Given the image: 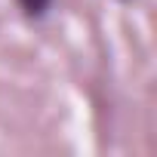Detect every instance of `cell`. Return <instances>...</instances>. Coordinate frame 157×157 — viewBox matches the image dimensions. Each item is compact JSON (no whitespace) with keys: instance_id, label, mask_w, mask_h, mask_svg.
I'll return each instance as SVG.
<instances>
[{"instance_id":"cell-1","label":"cell","mask_w":157,"mask_h":157,"mask_svg":"<svg viewBox=\"0 0 157 157\" xmlns=\"http://www.w3.org/2000/svg\"><path fill=\"white\" fill-rule=\"evenodd\" d=\"M19 6L25 10V16H31V19H40V16H46V13H49L52 0H19Z\"/></svg>"}]
</instances>
